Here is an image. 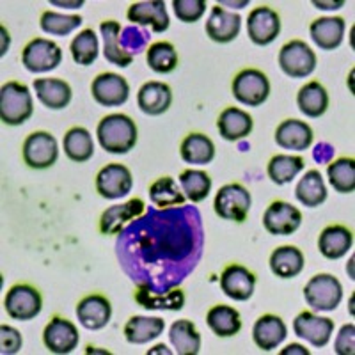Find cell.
<instances>
[{"label": "cell", "instance_id": "44dd1931", "mask_svg": "<svg viewBox=\"0 0 355 355\" xmlns=\"http://www.w3.org/2000/svg\"><path fill=\"white\" fill-rule=\"evenodd\" d=\"M313 130L307 123L299 119H286L275 130V142L283 150L306 151L313 144Z\"/></svg>", "mask_w": 355, "mask_h": 355}, {"label": "cell", "instance_id": "b9f144b4", "mask_svg": "<svg viewBox=\"0 0 355 355\" xmlns=\"http://www.w3.org/2000/svg\"><path fill=\"white\" fill-rule=\"evenodd\" d=\"M135 300L141 304L146 309H169V311H180L185 304V295L182 290H171L167 295H160L155 297L151 295L150 286H141L135 293Z\"/></svg>", "mask_w": 355, "mask_h": 355}, {"label": "cell", "instance_id": "7402d4cb", "mask_svg": "<svg viewBox=\"0 0 355 355\" xmlns=\"http://www.w3.org/2000/svg\"><path fill=\"white\" fill-rule=\"evenodd\" d=\"M173 103V91L164 82H146L137 94V105L148 116H160L167 112Z\"/></svg>", "mask_w": 355, "mask_h": 355}, {"label": "cell", "instance_id": "836d02e7", "mask_svg": "<svg viewBox=\"0 0 355 355\" xmlns=\"http://www.w3.org/2000/svg\"><path fill=\"white\" fill-rule=\"evenodd\" d=\"M169 339L180 355H198L201 350V334L190 320H178L171 325Z\"/></svg>", "mask_w": 355, "mask_h": 355}, {"label": "cell", "instance_id": "4316f807", "mask_svg": "<svg viewBox=\"0 0 355 355\" xmlns=\"http://www.w3.org/2000/svg\"><path fill=\"white\" fill-rule=\"evenodd\" d=\"M37 100L52 110H61L71 101V87L61 78H36L34 80Z\"/></svg>", "mask_w": 355, "mask_h": 355}, {"label": "cell", "instance_id": "7a4b0ae2", "mask_svg": "<svg viewBox=\"0 0 355 355\" xmlns=\"http://www.w3.org/2000/svg\"><path fill=\"white\" fill-rule=\"evenodd\" d=\"M34 103L28 87L20 82H8L0 89V119L8 126H18L33 116Z\"/></svg>", "mask_w": 355, "mask_h": 355}, {"label": "cell", "instance_id": "2e32d148", "mask_svg": "<svg viewBox=\"0 0 355 355\" xmlns=\"http://www.w3.org/2000/svg\"><path fill=\"white\" fill-rule=\"evenodd\" d=\"M220 288L226 297L243 302L254 293L256 275L242 265H230L220 275Z\"/></svg>", "mask_w": 355, "mask_h": 355}, {"label": "cell", "instance_id": "ac0fdd59", "mask_svg": "<svg viewBox=\"0 0 355 355\" xmlns=\"http://www.w3.org/2000/svg\"><path fill=\"white\" fill-rule=\"evenodd\" d=\"M112 306L103 295H87L77 304V318L82 327L89 331H100L110 322Z\"/></svg>", "mask_w": 355, "mask_h": 355}, {"label": "cell", "instance_id": "f35d334b", "mask_svg": "<svg viewBox=\"0 0 355 355\" xmlns=\"http://www.w3.org/2000/svg\"><path fill=\"white\" fill-rule=\"evenodd\" d=\"M329 182L339 194H352L355 190V160L338 158L327 167Z\"/></svg>", "mask_w": 355, "mask_h": 355}, {"label": "cell", "instance_id": "74e56055", "mask_svg": "<svg viewBox=\"0 0 355 355\" xmlns=\"http://www.w3.org/2000/svg\"><path fill=\"white\" fill-rule=\"evenodd\" d=\"M150 199L158 208H173V206H182L185 202V194L180 190L174 178L164 176L151 183Z\"/></svg>", "mask_w": 355, "mask_h": 355}, {"label": "cell", "instance_id": "d6986e66", "mask_svg": "<svg viewBox=\"0 0 355 355\" xmlns=\"http://www.w3.org/2000/svg\"><path fill=\"white\" fill-rule=\"evenodd\" d=\"M240 27H242L240 15L226 11L220 6H214L210 18L206 21V34L215 43H231L240 34Z\"/></svg>", "mask_w": 355, "mask_h": 355}, {"label": "cell", "instance_id": "277c9868", "mask_svg": "<svg viewBox=\"0 0 355 355\" xmlns=\"http://www.w3.org/2000/svg\"><path fill=\"white\" fill-rule=\"evenodd\" d=\"M304 299L315 311H334L343 299V286L331 274H318L304 288Z\"/></svg>", "mask_w": 355, "mask_h": 355}, {"label": "cell", "instance_id": "1f68e13d", "mask_svg": "<svg viewBox=\"0 0 355 355\" xmlns=\"http://www.w3.org/2000/svg\"><path fill=\"white\" fill-rule=\"evenodd\" d=\"M297 105L307 117H320L329 109V94L320 82L313 80L302 85L297 94Z\"/></svg>", "mask_w": 355, "mask_h": 355}, {"label": "cell", "instance_id": "5b68a950", "mask_svg": "<svg viewBox=\"0 0 355 355\" xmlns=\"http://www.w3.org/2000/svg\"><path fill=\"white\" fill-rule=\"evenodd\" d=\"M252 198L250 192L240 183H230V185L220 187V190L215 196V214L224 220L243 222L249 215Z\"/></svg>", "mask_w": 355, "mask_h": 355}, {"label": "cell", "instance_id": "ab89813d", "mask_svg": "<svg viewBox=\"0 0 355 355\" xmlns=\"http://www.w3.org/2000/svg\"><path fill=\"white\" fill-rule=\"evenodd\" d=\"M146 61H148V66L155 73L167 75V73H173L178 68V52L173 44L167 43V41H158V43H153L148 49Z\"/></svg>", "mask_w": 355, "mask_h": 355}, {"label": "cell", "instance_id": "4dcf8cb0", "mask_svg": "<svg viewBox=\"0 0 355 355\" xmlns=\"http://www.w3.org/2000/svg\"><path fill=\"white\" fill-rule=\"evenodd\" d=\"M166 329V322L162 318H148V316H132L125 325V338L132 345H146L157 339Z\"/></svg>", "mask_w": 355, "mask_h": 355}, {"label": "cell", "instance_id": "f546056e", "mask_svg": "<svg viewBox=\"0 0 355 355\" xmlns=\"http://www.w3.org/2000/svg\"><path fill=\"white\" fill-rule=\"evenodd\" d=\"M183 162L192 166H206L215 158V144L205 133H190L180 148Z\"/></svg>", "mask_w": 355, "mask_h": 355}, {"label": "cell", "instance_id": "f6af8a7d", "mask_svg": "<svg viewBox=\"0 0 355 355\" xmlns=\"http://www.w3.org/2000/svg\"><path fill=\"white\" fill-rule=\"evenodd\" d=\"M173 8L178 20L183 24H194L201 20L205 15L206 2L205 0H174Z\"/></svg>", "mask_w": 355, "mask_h": 355}, {"label": "cell", "instance_id": "e575fe53", "mask_svg": "<svg viewBox=\"0 0 355 355\" xmlns=\"http://www.w3.org/2000/svg\"><path fill=\"white\" fill-rule=\"evenodd\" d=\"M295 196L307 208H316L327 199V189L323 183V178L320 171L311 169L304 174V178L297 183Z\"/></svg>", "mask_w": 355, "mask_h": 355}, {"label": "cell", "instance_id": "c3c4849f", "mask_svg": "<svg viewBox=\"0 0 355 355\" xmlns=\"http://www.w3.org/2000/svg\"><path fill=\"white\" fill-rule=\"evenodd\" d=\"M295 350H300V354H309V350H304L302 347H300V345H290V347H288V350H284V354H290V352H295Z\"/></svg>", "mask_w": 355, "mask_h": 355}, {"label": "cell", "instance_id": "8d00e7d4", "mask_svg": "<svg viewBox=\"0 0 355 355\" xmlns=\"http://www.w3.org/2000/svg\"><path fill=\"white\" fill-rule=\"evenodd\" d=\"M304 158L297 157V155H275L270 158L268 166H266V173L268 178L275 185H286V183L293 182L297 174L304 169Z\"/></svg>", "mask_w": 355, "mask_h": 355}, {"label": "cell", "instance_id": "bcb514c9", "mask_svg": "<svg viewBox=\"0 0 355 355\" xmlns=\"http://www.w3.org/2000/svg\"><path fill=\"white\" fill-rule=\"evenodd\" d=\"M21 334L17 329L9 327V325H2L0 327V352L4 355H12L18 354L21 348Z\"/></svg>", "mask_w": 355, "mask_h": 355}, {"label": "cell", "instance_id": "d590c367", "mask_svg": "<svg viewBox=\"0 0 355 355\" xmlns=\"http://www.w3.org/2000/svg\"><path fill=\"white\" fill-rule=\"evenodd\" d=\"M64 153L66 157L71 162H77V164H84V162L91 160L94 153V144L91 133L87 132L82 126H73L71 130H68L64 135Z\"/></svg>", "mask_w": 355, "mask_h": 355}, {"label": "cell", "instance_id": "8992f818", "mask_svg": "<svg viewBox=\"0 0 355 355\" xmlns=\"http://www.w3.org/2000/svg\"><path fill=\"white\" fill-rule=\"evenodd\" d=\"M43 300L40 291L31 284H15L9 288L4 299V309L12 320L28 322L41 313Z\"/></svg>", "mask_w": 355, "mask_h": 355}, {"label": "cell", "instance_id": "83f0119b", "mask_svg": "<svg viewBox=\"0 0 355 355\" xmlns=\"http://www.w3.org/2000/svg\"><path fill=\"white\" fill-rule=\"evenodd\" d=\"M101 36H103V55H105L107 61L114 66H119V68H126V66L132 64L133 55L126 52L125 49H121L119 44V34H121V25L116 20H105L101 21L100 25Z\"/></svg>", "mask_w": 355, "mask_h": 355}, {"label": "cell", "instance_id": "d4e9b609", "mask_svg": "<svg viewBox=\"0 0 355 355\" xmlns=\"http://www.w3.org/2000/svg\"><path fill=\"white\" fill-rule=\"evenodd\" d=\"M347 24L341 17H323L309 25L311 40L322 50H336L343 43Z\"/></svg>", "mask_w": 355, "mask_h": 355}, {"label": "cell", "instance_id": "7bdbcfd3", "mask_svg": "<svg viewBox=\"0 0 355 355\" xmlns=\"http://www.w3.org/2000/svg\"><path fill=\"white\" fill-rule=\"evenodd\" d=\"M73 61L80 66H91L98 57V36L93 28H85L69 44Z\"/></svg>", "mask_w": 355, "mask_h": 355}, {"label": "cell", "instance_id": "8fae6325", "mask_svg": "<svg viewBox=\"0 0 355 355\" xmlns=\"http://www.w3.org/2000/svg\"><path fill=\"white\" fill-rule=\"evenodd\" d=\"M302 224V214L293 205L284 201H274L263 215V226L275 236H290Z\"/></svg>", "mask_w": 355, "mask_h": 355}, {"label": "cell", "instance_id": "484cf974", "mask_svg": "<svg viewBox=\"0 0 355 355\" xmlns=\"http://www.w3.org/2000/svg\"><path fill=\"white\" fill-rule=\"evenodd\" d=\"M354 245V234L348 227L332 224L322 231L318 239V249L323 258L339 259Z\"/></svg>", "mask_w": 355, "mask_h": 355}, {"label": "cell", "instance_id": "5bb4252c", "mask_svg": "<svg viewBox=\"0 0 355 355\" xmlns=\"http://www.w3.org/2000/svg\"><path fill=\"white\" fill-rule=\"evenodd\" d=\"M44 347L52 354H69L78 347L80 334H78L75 323L62 316H53L43 332Z\"/></svg>", "mask_w": 355, "mask_h": 355}, {"label": "cell", "instance_id": "ffe728a7", "mask_svg": "<svg viewBox=\"0 0 355 355\" xmlns=\"http://www.w3.org/2000/svg\"><path fill=\"white\" fill-rule=\"evenodd\" d=\"M146 211L142 199L133 198L125 205H116L107 208L100 218V231L103 234H117L133 218L141 217Z\"/></svg>", "mask_w": 355, "mask_h": 355}, {"label": "cell", "instance_id": "9c48e42d", "mask_svg": "<svg viewBox=\"0 0 355 355\" xmlns=\"http://www.w3.org/2000/svg\"><path fill=\"white\" fill-rule=\"evenodd\" d=\"M62 61V50L53 41L36 37L21 52V64L33 73H46L55 69Z\"/></svg>", "mask_w": 355, "mask_h": 355}, {"label": "cell", "instance_id": "ee69618b", "mask_svg": "<svg viewBox=\"0 0 355 355\" xmlns=\"http://www.w3.org/2000/svg\"><path fill=\"white\" fill-rule=\"evenodd\" d=\"M82 17L78 15H61L55 11H44L41 15L40 25L46 34H53V36H68L75 28L82 25Z\"/></svg>", "mask_w": 355, "mask_h": 355}, {"label": "cell", "instance_id": "cb8c5ba5", "mask_svg": "<svg viewBox=\"0 0 355 355\" xmlns=\"http://www.w3.org/2000/svg\"><path fill=\"white\" fill-rule=\"evenodd\" d=\"M252 126H254L252 117L245 110L236 109V107H227V109H224L217 119V128L218 133H220V137L231 142L242 141L247 135H250Z\"/></svg>", "mask_w": 355, "mask_h": 355}, {"label": "cell", "instance_id": "ba28073f", "mask_svg": "<svg viewBox=\"0 0 355 355\" xmlns=\"http://www.w3.org/2000/svg\"><path fill=\"white\" fill-rule=\"evenodd\" d=\"M21 155L31 169H49L59 158V146L49 132H34L25 139Z\"/></svg>", "mask_w": 355, "mask_h": 355}, {"label": "cell", "instance_id": "4fadbf2b", "mask_svg": "<svg viewBox=\"0 0 355 355\" xmlns=\"http://www.w3.org/2000/svg\"><path fill=\"white\" fill-rule=\"evenodd\" d=\"M133 178L128 167L107 164L96 176V190L103 199H119L132 192Z\"/></svg>", "mask_w": 355, "mask_h": 355}, {"label": "cell", "instance_id": "e0dca14e", "mask_svg": "<svg viewBox=\"0 0 355 355\" xmlns=\"http://www.w3.org/2000/svg\"><path fill=\"white\" fill-rule=\"evenodd\" d=\"M126 18L132 24L151 27L153 33H166L169 28V15H167L166 2L160 0H148V2H133L128 8Z\"/></svg>", "mask_w": 355, "mask_h": 355}, {"label": "cell", "instance_id": "7dc6e473", "mask_svg": "<svg viewBox=\"0 0 355 355\" xmlns=\"http://www.w3.org/2000/svg\"><path fill=\"white\" fill-rule=\"evenodd\" d=\"M355 347V325L354 323H347L341 327L338 338H336V354L339 355H352Z\"/></svg>", "mask_w": 355, "mask_h": 355}, {"label": "cell", "instance_id": "60d3db41", "mask_svg": "<svg viewBox=\"0 0 355 355\" xmlns=\"http://www.w3.org/2000/svg\"><path fill=\"white\" fill-rule=\"evenodd\" d=\"M180 185H182L185 198L192 202H201L208 198L211 190V178L199 169H187L180 174Z\"/></svg>", "mask_w": 355, "mask_h": 355}, {"label": "cell", "instance_id": "603a6c76", "mask_svg": "<svg viewBox=\"0 0 355 355\" xmlns=\"http://www.w3.org/2000/svg\"><path fill=\"white\" fill-rule=\"evenodd\" d=\"M288 334L286 323L281 316L275 315H263L261 318L256 320L252 327V339L258 345V348L265 352H270L283 343Z\"/></svg>", "mask_w": 355, "mask_h": 355}, {"label": "cell", "instance_id": "d6a6232c", "mask_svg": "<svg viewBox=\"0 0 355 355\" xmlns=\"http://www.w3.org/2000/svg\"><path fill=\"white\" fill-rule=\"evenodd\" d=\"M206 323L218 338H231V336L239 334L240 329H242V320H240L239 311L234 307L222 306V304L220 306H214L208 311Z\"/></svg>", "mask_w": 355, "mask_h": 355}, {"label": "cell", "instance_id": "7c38bea8", "mask_svg": "<svg viewBox=\"0 0 355 355\" xmlns=\"http://www.w3.org/2000/svg\"><path fill=\"white\" fill-rule=\"evenodd\" d=\"M94 101L101 107H121L130 96V85L117 73H100L91 84Z\"/></svg>", "mask_w": 355, "mask_h": 355}, {"label": "cell", "instance_id": "f1b7e54d", "mask_svg": "<svg viewBox=\"0 0 355 355\" xmlns=\"http://www.w3.org/2000/svg\"><path fill=\"white\" fill-rule=\"evenodd\" d=\"M302 250L295 245H283L272 252L270 256V268L274 275L281 279H293L304 270Z\"/></svg>", "mask_w": 355, "mask_h": 355}, {"label": "cell", "instance_id": "9a60e30c", "mask_svg": "<svg viewBox=\"0 0 355 355\" xmlns=\"http://www.w3.org/2000/svg\"><path fill=\"white\" fill-rule=\"evenodd\" d=\"M293 331L313 347L322 348L331 341V336L334 332V320L316 316L311 311H302L293 320Z\"/></svg>", "mask_w": 355, "mask_h": 355}, {"label": "cell", "instance_id": "3957f363", "mask_svg": "<svg viewBox=\"0 0 355 355\" xmlns=\"http://www.w3.org/2000/svg\"><path fill=\"white\" fill-rule=\"evenodd\" d=\"M231 89H233L234 100H239L247 107H259L270 94V82L259 69L247 68L234 77Z\"/></svg>", "mask_w": 355, "mask_h": 355}, {"label": "cell", "instance_id": "52a82bcc", "mask_svg": "<svg viewBox=\"0 0 355 355\" xmlns=\"http://www.w3.org/2000/svg\"><path fill=\"white\" fill-rule=\"evenodd\" d=\"M279 66L291 78H306L315 71L316 53L304 41L293 40L279 52Z\"/></svg>", "mask_w": 355, "mask_h": 355}, {"label": "cell", "instance_id": "6da1fadb", "mask_svg": "<svg viewBox=\"0 0 355 355\" xmlns=\"http://www.w3.org/2000/svg\"><path fill=\"white\" fill-rule=\"evenodd\" d=\"M98 141L109 153L125 155L137 144V126L125 114H109L98 123Z\"/></svg>", "mask_w": 355, "mask_h": 355}, {"label": "cell", "instance_id": "30bf717a", "mask_svg": "<svg viewBox=\"0 0 355 355\" xmlns=\"http://www.w3.org/2000/svg\"><path fill=\"white\" fill-rule=\"evenodd\" d=\"M279 33H281V18H279L277 11L268 6H259L249 12L247 34L252 43L266 46L277 40Z\"/></svg>", "mask_w": 355, "mask_h": 355}]
</instances>
